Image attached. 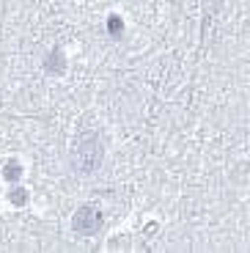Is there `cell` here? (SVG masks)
Returning a JSON list of instances; mask_svg holds the SVG:
<instances>
[{"label": "cell", "mask_w": 250, "mask_h": 253, "mask_svg": "<svg viewBox=\"0 0 250 253\" xmlns=\"http://www.w3.org/2000/svg\"><path fill=\"white\" fill-rule=\"evenodd\" d=\"M102 154H105V149H102L99 135L96 132H83L80 138H77V143H75L72 163H75V168L80 173H94L96 168H99V163H102Z\"/></svg>", "instance_id": "6da1fadb"}, {"label": "cell", "mask_w": 250, "mask_h": 253, "mask_svg": "<svg viewBox=\"0 0 250 253\" xmlns=\"http://www.w3.org/2000/svg\"><path fill=\"white\" fill-rule=\"evenodd\" d=\"M102 223H105V215H102V209L96 204H83L72 217V228L83 237H94L102 228Z\"/></svg>", "instance_id": "7a4b0ae2"}, {"label": "cell", "mask_w": 250, "mask_h": 253, "mask_svg": "<svg viewBox=\"0 0 250 253\" xmlns=\"http://www.w3.org/2000/svg\"><path fill=\"white\" fill-rule=\"evenodd\" d=\"M66 69V63H63V52L61 50H52L47 63H44V72H50V75H61Z\"/></svg>", "instance_id": "3957f363"}, {"label": "cell", "mask_w": 250, "mask_h": 253, "mask_svg": "<svg viewBox=\"0 0 250 253\" xmlns=\"http://www.w3.org/2000/svg\"><path fill=\"white\" fill-rule=\"evenodd\" d=\"M107 33H110L113 39H119L121 33H124V22H121L119 14H110V19H107Z\"/></svg>", "instance_id": "277c9868"}, {"label": "cell", "mask_w": 250, "mask_h": 253, "mask_svg": "<svg viewBox=\"0 0 250 253\" xmlns=\"http://www.w3.org/2000/svg\"><path fill=\"white\" fill-rule=\"evenodd\" d=\"M19 173H22V165H19L17 160H11V163L6 165V171H3V176H6L8 182H17V179H19Z\"/></svg>", "instance_id": "5b68a950"}, {"label": "cell", "mask_w": 250, "mask_h": 253, "mask_svg": "<svg viewBox=\"0 0 250 253\" xmlns=\"http://www.w3.org/2000/svg\"><path fill=\"white\" fill-rule=\"evenodd\" d=\"M11 201L17 204V207H19V204H25L28 201V190L25 187H14L11 190Z\"/></svg>", "instance_id": "8992f818"}]
</instances>
